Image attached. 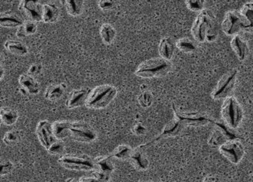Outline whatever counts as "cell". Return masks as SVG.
Listing matches in <instances>:
<instances>
[{"mask_svg":"<svg viewBox=\"0 0 253 182\" xmlns=\"http://www.w3.org/2000/svg\"><path fill=\"white\" fill-rule=\"evenodd\" d=\"M63 168L75 171H93L95 169L94 158L87 154H63L58 158Z\"/></svg>","mask_w":253,"mask_h":182,"instance_id":"5","label":"cell"},{"mask_svg":"<svg viewBox=\"0 0 253 182\" xmlns=\"http://www.w3.org/2000/svg\"><path fill=\"white\" fill-rule=\"evenodd\" d=\"M92 175L101 182H109L111 179L110 175L104 174V173H100L97 170H93Z\"/></svg>","mask_w":253,"mask_h":182,"instance_id":"40","label":"cell"},{"mask_svg":"<svg viewBox=\"0 0 253 182\" xmlns=\"http://www.w3.org/2000/svg\"><path fill=\"white\" fill-rule=\"evenodd\" d=\"M185 128L184 126L178 121L175 118L174 119L171 120L169 121L165 127L163 129L161 133H160L158 136H157L155 138L151 140L150 141L147 142V143H143V144H140L143 149H146V148L149 147L152 145L155 144L157 142L160 141L164 138H168V137H176V136H179L180 133L183 132V129Z\"/></svg>","mask_w":253,"mask_h":182,"instance_id":"12","label":"cell"},{"mask_svg":"<svg viewBox=\"0 0 253 182\" xmlns=\"http://www.w3.org/2000/svg\"><path fill=\"white\" fill-rule=\"evenodd\" d=\"M128 161L138 171H145L149 167V158L145 153V149L142 148L140 145L137 147L133 148Z\"/></svg>","mask_w":253,"mask_h":182,"instance_id":"16","label":"cell"},{"mask_svg":"<svg viewBox=\"0 0 253 182\" xmlns=\"http://www.w3.org/2000/svg\"><path fill=\"white\" fill-rule=\"evenodd\" d=\"M174 112V118L178 120L185 127H203L208 124H213L214 120L206 114L201 112H183L177 109L174 103L171 105Z\"/></svg>","mask_w":253,"mask_h":182,"instance_id":"8","label":"cell"},{"mask_svg":"<svg viewBox=\"0 0 253 182\" xmlns=\"http://www.w3.org/2000/svg\"><path fill=\"white\" fill-rule=\"evenodd\" d=\"M95 169L94 170L104 173V174L112 175L115 171V164L113 158L111 155H100L94 158Z\"/></svg>","mask_w":253,"mask_h":182,"instance_id":"19","label":"cell"},{"mask_svg":"<svg viewBox=\"0 0 253 182\" xmlns=\"http://www.w3.org/2000/svg\"><path fill=\"white\" fill-rule=\"evenodd\" d=\"M230 44L232 51L235 52L238 60L244 61L247 58L249 53V46L247 41L241 35H238L232 38Z\"/></svg>","mask_w":253,"mask_h":182,"instance_id":"18","label":"cell"},{"mask_svg":"<svg viewBox=\"0 0 253 182\" xmlns=\"http://www.w3.org/2000/svg\"><path fill=\"white\" fill-rule=\"evenodd\" d=\"M22 137H23V133L21 130H9L5 133L2 140L4 143L8 146H14L20 143V140H22Z\"/></svg>","mask_w":253,"mask_h":182,"instance_id":"31","label":"cell"},{"mask_svg":"<svg viewBox=\"0 0 253 182\" xmlns=\"http://www.w3.org/2000/svg\"><path fill=\"white\" fill-rule=\"evenodd\" d=\"M19 84L21 87V91H24L25 94L36 95L40 92V85L35 77L29 74H23L19 78Z\"/></svg>","mask_w":253,"mask_h":182,"instance_id":"17","label":"cell"},{"mask_svg":"<svg viewBox=\"0 0 253 182\" xmlns=\"http://www.w3.org/2000/svg\"><path fill=\"white\" fill-rule=\"evenodd\" d=\"M42 66L41 64H39V63H33V64L29 66L27 74L33 77L37 76V75H39L42 72Z\"/></svg>","mask_w":253,"mask_h":182,"instance_id":"39","label":"cell"},{"mask_svg":"<svg viewBox=\"0 0 253 182\" xmlns=\"http://www.w3.org/2000/svg\"><path fill=\"white\" fill-rule=\"evenodd\" d=\"M247 32H250V33H253V29H249V30L247 31Z\"/></svg>","mask_w":253,"mask_h":182,"instance_id":"47","label":"cell"},{"mask_svg":"<svg viewBox=\"0 0 253 182\" xmlns=\"http://www.w3.org/2000/svg\"><path fill=\"white\" fill-rule=\"evenodd\" d=\"M204 4L205 2L203 0H189L186 2V7L190 11L199 13L205 9Z\"/></svg>","mask_w":253,"mask_h":182,"instance_id":"36","label":"cell"},{"mask_svg":"<svg viewBox=\"0 0 253 182\" xmlns=\"http://www.w3.org/2000/svg\"><path fill=\"white\" fill-rule=\"evenodd\" d=\"M221 117L225 124L232 130H235L241 125L244 118V111L236 97L229 96L223 100Z\"/></svg>","mask_w":253,"mask_h":182,"instance_id":"4","label":"cell"},{"mask_svg":"<svg viewBox=\"0 0 253 182\" xmlns=\"http://www.w3.org/2000/svg\"><path fill=\"white\" fill-rule=\"evenodd\" d=\"M238 71L232 69L223 75L217 82L211 92V96L214 100H223L230 96L236 84Z\"/></svg>","mask_w":253,"mask_h":182,"instance_id":"7","label":"cell"},{"mask_svg":"<svg viewBox=\"0 0 253 182\" xmlns=\"http://www.w3.org/2000/svg\"><path fill=\"white\" fill-rule=\"evenodd\" d=\"M118 93V88L111 84L97 86L91 90L85 106L91 109H105L113 101Z\"/></svg>","mask_w":253,"mask_h":182,"instance_id":"3","label":"cell"},{"mask_svg":"<svg viewBox=\"0 0 253 182\" xmlns=\"http://www.w3.org/2000/svg\"><path fill=\"white\" fill-rule=\"evenodd\" d=\"M214 130L211 133L208 143L211 147L219 148L229 140L240 139V137L232 131V129L228 127L225 123L214 121Z\"/></svg>","mask_w":253,"mask_h":182,"instance_id":"10","label":"cell"},{"mask_svg":"<svg viewBox=\"0 0 253 182\" xmlns=\"http://www.w3.org/2000/svg\"><path fill=\"white\" fill-rule=\"evenodd\" d=\"M91 91L89 88L75 89L72 90L66 100V106L70 109L81 107L84 105L85 106Z\"/></svg>","mask_w":253,"mask_h":182,"instance_id":"15","label":"cell"},{"mask_svg":"<svg viewBox=\"0 0 253 182\" xmlns=\"http://www.w3.org/2000/svg\"><path fill=\"white\" fill-rule=\"evenodd\" d=\"M172 69L171 61L162 57H153L142 62L134 72L136 76L142 78H161L168 75Z\"/></svg>","mask_w":253,"mask_h":182,"instance_id":"2","label":"cell"},{"mask_svg":"<svg viewBox=\"0 0 253 182\" xmlns=\"http://www.w3.org/2000/svg\"><path fill=\"white\" fill-rule=\"evenodd\" d=\"M176 47L180 51L185 53L194 52L197 49V46L195 42L188 38H183L176 42Z\"/></svg>","mask_w":253,"mask_h":182,"instance_id":"32","label":"cell"},{"mask_svg":"<svg viewBox=\"0 0 253 182\" xmlns=\"http://www.w3.org/2000/svg\"><path fill=\"white\" fill-rule=\"evenodd\" d=\"M43 5L38 1L23 0L19 5V10L24 13L29 20L38 23L42 21Z\"/></svg>","mask_w":253,"mask_h":182,"instance_id":"14","label":"cell"},{"mask_svg":"<svg viewBox=\"0 0 253 182\" xmlns=\"http://www.w3.org/2000/svg\"><path fill=\"white\" fill-rule=\"evenodd\" d=\"M138 182H153V181L143 180V179H140V180L138 181Z\"/></svg>","mask_w":253,"mask_h":182,"instance_id":"46","label":"cell"},{"mask_svg":"<svg viewBox=\"0 0 253 182\" xmlns=\"http://www.w3.org/2000/svg\"><path fill=\"white\" fill-rule=\"evenodd\" d=\"M23 23V18L14 11H4L0 14V26L2 27H20Z\"/></svg>","mask_w":253,"mask_h":182,"instance_id":"20","label":"cell"},{"mask_svg":"<svg viewBox=\"0 0 253 182\" xmlns=\"http://www.w3.org/2000/svg\"><path fill=\"white\" fill-rule=\"evenodd\" d=\"M4 77V69L2 66H1V79H2Z\"/></svg>","mask_w":253,"mask_h":182,"instance_id":"45","label":"cell"},{"mask_svg":"<svg viewBox=\"0 0 253 182\" xmlns=\"http://www.w3.org/2000/svg\"><path fill=\"white\" fill-rule=\"evenodd\" d=\"M0 117L1 121L5 125L11 127L17 123L19 118V113L13 108L3 106L0 110Z\"/></svg>","mask_w":253,"mask_h":182,"instance_id":"27","label":"cell"},{"mask_svg":"<svg viewBox=\"0 0 253 182\" xmlns=\"http://www.w3.org/2000/svg\"><path fill=\"white\" fill-rule=\"evenodd\" d=\"M80 182H101L94 176H83L80 179Z\"/></svg>","mask_w":253,"mask_h":182,"instance_id":"43","label":"cell"},{"mask_svg":"<svg viewBox=\"0 0 253 182\" xmlns=\"http://www.w3.org/2000/svg\"><path fill=\"white\" fill-rule=\"evenodd\" d=\"M98 6L103 11H109L114 6V2L109 0H103L98 2Z\"/></svg>","mask_w":253,"mask_h":182,"instance_id":"41","label":"cell"},{"mask_svg":"<svg viewBox=\"0 0 253 182\" xmlns=\"http://www.w3.org/2000/svg\"><path fill=\"white\" fill-rule=\"evenodd\" d=\"M174 51H175V46L171 38L164 37L161 40L159 46H158L160 57L171 61L174 56Z\"/></svg>","mask_w":253,"mask_h":182,"instance_id":"22","label":"cell"},{"mask_svg":"<svg viewBox=\"0 0 253 182\" xmlns=\"http://www.w3.org/2000/svg\"><path fill=\"white\" fill-rule=\"evenodd\" d=\"M133 148L127 144H121L117 146L113 151H112V158H116V159L121 160V161H125L128 160L132 152Z\"/></svg>","mask_w":253,"mask_h":182,"instance_id":"30","label":"cell"},{"mask_svg":"<svg viewBox=\"0 0 253 182\" xmlns=\"http://www.w3.org/2000/svg\"><path fill=\"white\" fill-rule=\"evenodd\" d=\"M66 182H80V179H75V178H69L66 180Z\"/></svg>","mask_w":253,"mask_h":182,"instance_id":"44","label":"cell"},{"mask_svg":"<svg viewBox=\"0 0 253 182\" xmlns=\"http://www.w3.org/2000/svg\"><path fill=\"white\" fill-rule=\"evenodd\" d=\"M219 152L232 164H239L245 155V147L240 139L229 140L218 148Z\"/></svg>","mask_w":253,"mask_h":182,"instance_id":"11","label":"cell"},{"mask_svg":"<svg viewBox=\"0 0 253 182\" xmlns=\"http://www.w3.org/2000/svg\"><path fill=\"white\" fill-rule=\"evenodd\" d=\"M131 130H132V133L137 136H144L147 132L146 127L140 123H137L135 125H134Z\"/></svg>","mask_w":253,"mask_h":182,"instance_id":"38","label":"cell"},{"mask_svg":"<svg viewBox=\"0 0 253 182\" xmlns=\"http://www.w3.org/2000/svg\"><path fill=\"white\" fill-rule=\"evenodd\" d=\"M37 31H38V25L35 22L29 20H25L24 23L17 29L16 35L18 38H23L35 35Z\"/></svg>","mask_w":253,"mask_h":182,"instance_id":"29","label":"cell"},{"mask_svg":"<svg viewBox=\"0 0 253 182\" xmlns=\"http://www.w3.org/2000/svg\"><path fill=\"white\" fill-rule=\"evenodd\" d=\"M60 10L54 2H47L42 7V22L46 24L56 23L60 17Z\"/></svg>","mask_w":253,"mask_h":182,"instance_id":"21","label":"cell"},{"mask_svg":"<svg viewBox=\"0 0 253 182\" xmlns=\"http://www.w3.org/2000/svg\"><path fill=\"white\" fill-rule=\"evenodd\" d=\"M71 123L70 121H57L52 123L53 133L56 139L63 140L69 137Z\"/></svg>","mask_w":253,"mask_h":182,"instance_id":"23","label":"cell"},{"mask_svg":"<svg viewBox=\"0 0 253 182\" xmlns=\"http://www.w3.org/2000/svg\"><path fill=\"white\" fill-rule=\"evenodd\" d=\"M250 27L248 20L241 14L240 11H229L226 13L221 23V28L225 35L227 36H235L241 31L245 32Z\"/></svg>","mask_w":253,"mask_h":182,"instance_id":"6","label":"cell"},{"mask_svg":"<svg viewBox=\"0 0 253 182\" xmlns=\"http://www.w3.org/2000/svg\"><path fill=\"white\" fill-rule=\"evenodd\" d=\"M36 135L40 143L46 150L57 140L53 133L52 124L48 120H42L38 123Z\"/></svg>","mask_w":253,"mask_h":182,"instance_id":"13","label":"cell"},{"mask_svg":"<svg viewBox=\"0 0 253 182\" xmlns=\"http://www.w3.org/2000/svg\"><path fill=\"white\" fill-rule=\"evenodd\" d=\"M243 16L248 20L250 23V27L246 29L245 32H247L249 29L253 28V2H249L244 4L243 8H241V11Z\"/></svg>","mask_w":253,"mask_h":182,"instance_id":"33","label":"cell"},{"mask_svg":"<svg viewBox=\"0 0 253 182\" xmlns=\"http://www.w3.org/2000/svg\"><path fill=\"white\" fill-rule=\"evenodd\" d=\"M1 170H0V176H7L11 173L14 169V164L10 160H4L1 162Z\"/></svg>","mask_w":253,"mask_h":182,"instance_id":"37","label":"cell"},{"mask_svg":"<svg viewBox=\"0 0 253 182\" xmlns=\"http://www.w3.org/2000/svg\"><path fill=\"white\" fill-rule=\"evenodd\" d=\"M60 3L63 4L68 14L72 17H78L83 13L84 2L82 0H63Z\"/></svg>","mask_w":253,"mask_h":182,"instance_id":"26","label":"cell"},{"mask_svg":"<svg viewBox=\"0 0 253 182\" xmlns=\"http://www.w3.org/2000/svg\"><path fill=\"white\" fill-rule=\"evenodd\" d=\"M117 32L110 23H103L100 28V35L102 41L106 45H110L115 41Z\"/></svg>","mask_w":253,"mask_h":182,"instance_id":"28","label":"cell"},{"mask_svg":"<svg viewBox=\"0 0 253 182\" xmlns=\"http://www.w3.org/2000/svg\"><path fill=\"white\" fill-rule=\"evenodd\" d=\"M202 182H220L218 176L214 174H209L204 177Z\"/></svg>","mask_w":253,"mask_h":182,"instance_id":"42","label":"cell"},{"mask_svg":"<svg viewBox=\"0 0 253 182\" xmlns=\"http://www.w3.org/2000/svg\"><path fill=\"white\" fill-rule=\"evenodd\" d=\"M139 104L143 108H149L153 103V95L149 90H143L137 97Z\"/></svg>","mask_w":253,"mask_h":182,"instance_id":"34","label":"cell"},{"mask_svg":"<svg viewBox=\"0 0 253 182\" xmlns=\"http://www.w3.org/2000/svg\"><path fill=\"white\" fill-rule=\"evenodd\" d=\"M4 47L11 54L15 55L25 56L29 53V48L27 46L21 41L9 40L5 41Z\"/></svg>","mask_w":253,"mask_h":182,"instance_id":"25","label":"cell"},{"mask_svg":"<svg viewBox=\"0 0 253 182\" xmlns=\"http://www.w3.org/2000/svg\"><path fill=\"white\" fill-rule=\"evenodd\" d=\"M192 36L199 43H213L217 39V23L212 11L204 9L199 13L191 29Z\"/></svg>","mask_w":253,"mask_h":182,"instance_id":"1","label":"cell"},{"mask_svg":"<svg viewBox=\"0 0 253 182\" xmlns=\"http://www.w3.org/2000/svg\"><path fill=\"white\" fill-rule=\"evenodd\" d=\"M67 86L65 83L54 84L47 89L45 92L46 100L51 102H56L61 99L66 93Z\"/></svg>","mask_w":253,"mask_h":182,"instance_id":"24","label":"cell"},{"mask_svg":"<svg viewBox=\"0 0 253 182\" xmlns=\"http://www.w3.org/2000/svg\"><path fill=\"white\" fill-rule=\"evenodd\" d=\"M69 137L75 141L88 143L97 139V133L89 124L85 121H72Z\"/></svg>","mask_w":253,"mask_h":182,"instance_id":"9","label":"cell"},{"mask_svg":"<svg viewBox=\"0 0 253 182\" xmlns=\"http://www.w3.org/2000/svg\"><path fill=\"white\" fill-rule=\"evenodd\" d=\"M64 150L65 145L63 140H57H57L53 142L52 144L48 147V149H47V152L53 155H62Z\"/></svg>","mask_w":253,"mask_h":182,"instance_id":"35","label":"cell"}]
</instances>
